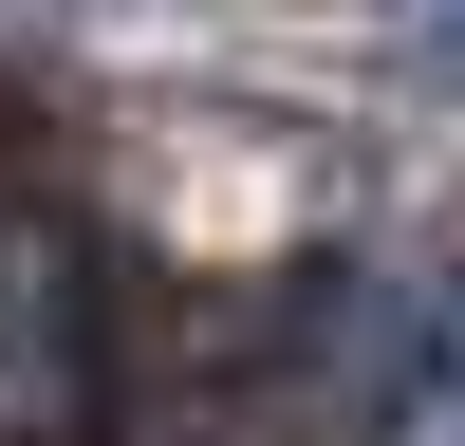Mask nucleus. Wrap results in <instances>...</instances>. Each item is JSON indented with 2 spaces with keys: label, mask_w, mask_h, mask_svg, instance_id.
Listing matches in <instances>:
<instances>
[{
  "label": "nucleus",
  "mask_w": 465,
  "mask_h": 446,
  "mask_svg": "<svg viewBox=\"0 0 465 446\" xmlns=\"http://www.w3.org/2000/svg\"><path fill=\"white\" fill-rule=\"evenodd\" d=\"M391 56L429 74V93H465V0H391Z\"/></svg>",
  "instance_id": "2"
},
{
  "label": "nucleus",
  "mask_w": 465,
  "mask_h": 446,
  "mask_svg": "<svg viewBox=\"0 0 465 446\" xmlns=\"http://www.w3.org/2000/svg\"><path fill=\"white\" fill-rule=\"evenodd\" d=\"M317 391H335V446H465V279L354 297L317 334Z\"/></svg>",
  "instance_id": "1"
},
{
  "label": "nucleus",
  "mask_w": 465,
  "mask_h": 446,
  "mask_svg": "<svg viewBox=\"0 0 465 446\" xmlns=\"http://www.w3.org/2000/svg\"><path fill=\"white\" fill-rule=\"evenodd\" d=\"M37 19H56V0H0V37H37Z\"/></svg>",
  "instance_id": "3"
}]
</instances>
